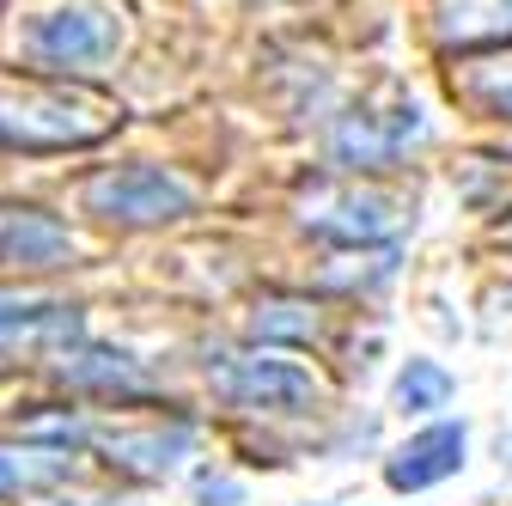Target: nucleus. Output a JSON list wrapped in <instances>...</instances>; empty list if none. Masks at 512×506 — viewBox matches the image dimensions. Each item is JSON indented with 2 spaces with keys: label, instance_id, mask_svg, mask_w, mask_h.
<instances>
[{
  "label": "nucleus",
  "instance_id": "nucleus-4",
  "mask_svg": "<svg viewBox=\"0 0 512 506\" xmlns=\"http://www.w3.org/2000/svg\"><path fill=\"white\" fill-rule=\"evenodd\" d=\"M208 378L244 415H305L317 403V378L281 354H232V360L208 366Z\"/></svg>",
  "mask_w": 512,
  "mask_h": 506
},
{
  "label": "nucleus",
  "instance_id": "nucleus-3",
  "mask_svg": "<svg viewBox=\"0 0 512 506\" xmlns=\"http://www.w3.org/2000/svg\"><path fill=\"white\" fill-rule=\"evenodd\" d=\"M80 208L104 226L147 232V226H171L183 214H196V183L171 165L128 159V165H104L80 183Z\"/></svg>",
  "mask_w": 512,
  "mask_h": 506
},
{
  "label": "nucleus",
  "instance_id": "nucleus-6",
  "mask_svg": "<svg viewBox=\"0 0 512 506\" xmlns=\"http://www.w3.org/2000/svg\"><path fill=\"white\" fill-rule=\"evenodd\" d=\"M80 257V238L74 226L49 214V208H0V269H19V275H43V269H68Z\"/></svg>",
  "mask_w": 512,
  "mask_h": 506
},
{
  "label": "nucleus",
  "instance_id": "nucleus-13",
  "mask_svg": "<svg viewBox=\"0 0 512 506\" xmlns=\"http://www.w3.org/2000/svg\"><path fill=\"white\" fill-rule=\"evenodd\" d=\"M68 476V452H0V488H49Z\"/></svg>",
  "mask_w": 512,
  "mask_h": 506
},
{
  "label": "nucleus",
  "instance_id": "nucleus-1",
  "mask_svg": "<svg viewBox=\"0 0 512 506\" xmlns=\"http://www.w3.org/2000/svg\"><path fill=\"white\" fill-rule=\"evenodd\" d=\"M116 129V110L61 80H0V147L13 153H80Z\"/></svg>",
  "mask_w": 512,
  "mask_h": 506
},
{
  "label": "nucleus",
  "instance_id": "nucleus-17",
  "mask_svg": "<svg viewBox=\"0 0 512 506\" xmlns=\"http://www.w3.org/2000/svg\"><path fill=\"white\" fill-rule=\"evenodd\" d=\"M500 244H512V220H506V226H500Z\"/></svg>",
  "mask_w": 512,
  "mask_h": 506
},
{
  "label": "nucleus",
  "instance_id": "nucleus-14",
  "mask_svg": "<svg viewBox=\"0 0 512 506\" xmlns=\"http://www.w3.org/2000/svg\"><path fill=\"white\" fill-rule=\"evenodd\" d=\"M464 98H470L482 116L512 122V68H506V61H500V68H476V74L464 80Z\"/></svg>",
  "mask_w": 512,
  "mask_h": 506
},
{
  "label": "nucleus",
  "instance_id": "nucleus-12",
  "mask_svg": "<svg viewBox=\"0 0 512 506\" xmlns=\"http://www.w3.org/2000/svg\"><path fill=\"white\" fill-rule=\"evenodd\" d=\"M452 391H458V378L445 372L439 360H427V354H415V360L397 372V409H403V415H415V421L439 415L445 403H452Z\"/></svg>",
  "mask_w": 512,
  "mask_h": 506
},
{
  "label": "nucleus",
  "instance_id": "nucleus-5",
  "mask_svg": "<svg viewBox=\"0 0 512 506\" xmlns=\"http://www.w3.org/2000/svg\"><path fill=\"white\" fill-rule=\"evenodd\" d=\"M427 141V116H421V104H409V98H397L391 110H354V116H342L336 122V135H330V165L336 171H348V177H360V171H391L409 147H421Z\"/></svg>",
  "mask_w": 512,
  "mask_h": 506
},
{
  "label": "nucleus",
  "instance_id": "nucleus-15",
  "mask_svg": "<svg viewBox=\"0 0 512 506\" xmlns=\"http://www.w3.org/2000/svg\"><path fill=\"white\" fill-rule=\"evenodd\" d=\"M287 311H293V299H269V305H256L250 336H263V342H281V336L305 342V336H317V311H305V318H287Z\"/></svg>",
  "mask_w": 512,
  "mask_h": 506
},
{
  "label": "nucleus",
  "instance_id": "nucleus-9",
  "mask_svg": "<svg viewBox=\"0 0 512 506\" xmlns=\"http://www.w3.org/2000/svg\"><path fill=\"white\" fill-rule=\"evenodd\" d=\"M189 446H196V427H189V421H147V427L104 433L110 464L135 470V476H165L177 458H189Z\"/></svg>",
  "mask_w": 512,
  "mask_h": 506
},
{
  "label": "nucleus",
  "instance_id": "nucleus-7",
  "mask_svg": "<svg viewBox=\"0 0 512 506\" xmlns=\"http://www.w3.org/2000/svg\"><path fill=\"white\" fill-rule=\"evenodd\" d=\"M470 458V427L464 421H427L421 433H409L403 446L384 458V482L397 494H421V488H439L452 482Z\"/></svg>",
  "mask_w": 512,
  "mask_h": 506
},
{
  "label": "nucleus",
  "instance_id": "nucleus-8",
  "mask_svg": "<svg viewBox=\"0 0 512 506\" xmlns=\"http://www.w3.org/2000/svg\"><path fill=\"white\" fill-rule=\"evenodd\" d=\"M299 220H305V232L330 238V244H372L384 232H397V202L378 196V189L342 183V189H317Z\"/></svg>",
  "mask_w": 512,
  "mask_h": 506
},
{
  "label": "nucleus",
  "instance_id": "nucleus-11",
  "mask_svg": "<svg viewBox=\"0 0 512 506\" xmlns=\"http://www.w3.org/2000/svg\"><path fill=\"white\" fill-rule=\"evenodd\" d=\"M61 378L80 391H104V397H141V372L128 354H110V348H92V354H74V360H61Z\"/></svg>",
  "mask_w": 512,
  "mask_h": 506
},
{
  "label": "nucleus",
  "instance_id": "nucleus-2",
  "mask_svg": "<svg viewBox=\"0 0 512 506\" xmlns=\"http://www.w3.org/2000/svg\"><path fill=\"white\" fill-rule=\"evenodd\" d=\"M19 55L49 80L98 74L122 55V13L110 0H61V7H49V13H37L25 25Z\"/></svg>",
  "mask_w": 512,
  "mask_h": 506
},
{
  "label": "nucleus",
  "instance_id": "nucleus-18",
  "mask_svg": "<svg viewBox=\"0 0 512 506\" xmlns=\"http://www.w3.org/2000/svg\"><path fill=\"white\" fill-rule=\"evenodd\" d=\"M324 506H342V500H324Z\"/></svg>",
  "mask_w": 512,
  "mask_h": 506
},
{
  "label": "nucleus",
  "instance_id": "nucleus-16",
  "mask_svg": "<svg viewBox=\"0 0 512 506\" xmlns=\"http://www.w3.org/2000/svg\"><path fill=\"white\" fill-rule=\"evenodd\" d=\"M196 500H202V506H214V500H220V506H238V500H244V482H232V476H220V470H202V476H196Z\"/></svg>",
  "mask_w": 512,
  "mask_h": 506
},
{
  "label": "nucleus",
  "instance_id": "nucleus-10",
  "mask_svg": "<svg viewBox=\"0 0 512 506\" xmlns=\"http://www.w3.org/2000/svg\"><path fill=\"white\" fill-rule=\"evenodd\" d=\"M433 37L445 49H512V0H439Z\"/></svg>",
  "mask_w": 512,
  "mask_h": 506
}]
</instances>
